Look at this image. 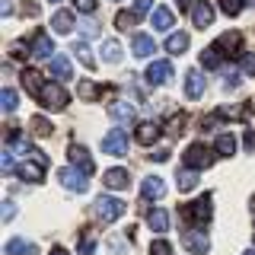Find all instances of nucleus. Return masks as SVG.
<instances>
[{
  "label": "nucleus",
  "instance_id": "obj_24",
  "mask_svg": "<svg viewBox=\"0 0 255 255\" xmlns=\"http://www.w3.org/2000/svg\"><path fill=\"white\" fill-rule=\"evenodd\" d=\"M51 29H54V32H61V35L74 32V16H70L67 10H58V13H54V19H51Z\"/></svg>",
  "mask_w": 255,
  "mask_h": 255
},
{
  "label": "nucleus",
  "instance_id": "obj_16",
  "mask_svg": "<svg viewBox=\"0 0 255 255\" xmlns=\"http://www.w3.org/2000/svg\"><path fill=\"white\" fill-rule=\"evenodd\" d=\"M153 51H156V42L150 35H143V32H137L134 35V54L137 58H153Z\"/></svg>",
  "mask_w": 255,
  "mask_h": 255
},
{
  "label": "nucleus",
  "instance_id": "obj_13",
  "mask_svg": "<svg viewBox=\"0 0 255 255\" xmlns=\"http://www.w3.org/2000/svg\"><path fill=\"white\" fill-rule=\"evenodd\" d=\"M140 195L147 198V201H159V198L166 195L163 179H156V175H147V179H143V185H140Z\"/></svg>",
  "mask_w": 255,
  "mask_h": 255
},
{
  "label": "nucleus",
  "instance_id": "obj_18",
  "mask_svg": "<svg viewBox=\"0 0 255 255\" xmlns=\"http://www.w3.org/2000/svg\"><path fill=\"white\" fill-rule=\"evenodd\" d=\"M109 118H112V122H118V125L134 122V106H128V102H115V106L109 109Z\"/></svg>",
  "mask_w": 255,
  "mask_h": 255
},
{
  "label": "nucleus",
  "instance_id": "obj_29",
  "mask_svg": "<svg viewBox=\"0 0 255 255\" xmlns=\"http://www.w3.org/2000/svg\"><path fill=\"white\" fill-rule=\"evenodd\" d=\"M77 93H80V99H99L102 86H96L93 80H77Z\"/></svg>",
  "mask_w": 255,
  "mask_h": 255
},
{
  "label": "nucleus",
  "instance_id": "obj_35",
  "mask_svg": "<svg viewBox=\"0 0 255 255\" xmlns=\"http://www.w3.org/2000/svg\"><path fill=\"white\" fill-rule=\"evenodd\" d=\"M220 115L223 118H249V106H227V109H220Z\"/></svg>",
  "mask_w": 255,
  "mask_h": 255
},
{
  "label": "nucleus",
  "instance_id": "obj_22",
  "mask_svg": "<svg viewBox=\"0 0 255 255\" xmlns=\"http://www.w3.org/2000/svg\"><path fill=\"white\" fill-rule=\"evenodd\" d=\"M188 42H191L188 32H172V35L166 38V51H169V54H182L188 48Z\"/></svg>",
  "mask_w": 255,
  "mask_h": 255
},
{
  "label": "nucleus",
  "instance_id": "obj_53",
  "mask_svg": "<svg viewBox=\"0 0 255 255\" xmlns=\"http://www.w3.org/2000/svg\"><path fill=\"white\" fill-rule=\"evenodd\" d=\"M243 255H255V249H249V252H243Z\"/></svg>",
  "mask_w": 255,
  "mask_h": 255
},
{
  "label": "nucleus",
  "instance_id": "obj_44",
  "mask_svg": "<svg viewBox=\"0 0 255 255\" xmlns=\"http://www.w3.org/2000/svg\"><path fill=\"white\" fill-rule=\"evenodd\" d=\"M243 74L255 77V54H243Z\"/></svg>",
  "mask_w": 255,
  "mask_h": 255
},
{
  "label": "nucleus",
  "instance_id": "obj_26",
  "mask_svg": "<svg viewBox=\"0 0 255 255\" xmlns=\"http://www.w3.org/2000/svg\"><path fill=\"white\" fill-rule=\"evenodd\" d=\"M214 45H217L220 51H230V54H233V51H239V45H243V35H239V32H227V35H220Z\"/></svg>",
  "mask_w": 255,
  "mask_h": 255
},
{
  "label": "nucleus",
  "instance_id": "obj_7",
  "mask_svg": "<svg viewBox=\"0 0 255 255\" xmlns=\"http://www.w3.org/2000/svg\"><path fill=\"white\" fill-rule=\"evenodd\" d=\"M102 153H112V156H125L128 153V134L122 128H115V131H109L106 137H102Z\"/></svg>",
  "mask_w": 255,
  "mask_h": 255
},
{
  "label": "nucleus",
  "instance_id": "obj_27",
  "mask_svg": "<svg viewBox=\"0 0 255 255\" xmlns=\"http://www.w3.org/2000/svg\"><path fill=\"white\" fill-rule=\"evenodd\" d=\"M22 86H26L32 96H38L45 90V86H42V74H38V70H22Z\"/></svg>",
  "mask_w": 255,
  "mask_h": 255
},
{
  "label": "nucleus",
  "instance_id": "obj_1",
  "mask_svg": "<svg viewBox=\"0 0 255 255\" xmlns=\"http://www.w3.org/2000/svg\"><path fill=\"white\" fill-rule=\"evenodd\" d=\"M45 169H48V156L42 150H29V159L26 163H19V179L22 182H42L45 179Z\"/></svg>",
  "mask_w": 255,
  "mask_h": 255
},
{
  "label": "nucleus",
  "instance_id": "obj_25",
  "mask_svg": "<svg viewBox=\"0 0 255 255\" xmlns=\"http://www.w3.org/2000/svg\"><path fill=\"white\" fill-rule=\"evenodd\" d=\"M147 223H150V230H156V233H166V230H169V214L156 207V211L147 214Z\"/></svg>",
  "mask_w": 255,
  "mask_h": 255
},
{
  "label": "nucleus",
  "instance_id": "obj_37",
  "mask_svg": "<svg viewBox=\"0 0 255 255\" xmlns=\"http://www.w3.org/2000/svg\"><path fill=\"white\" fill-rule=\"evenodd\" d=\"M217 3H220V10L227 13V16H239V10H243L239 0H217Z\"/></svg>",
  "mask_w": 255,
  "mask_h": 255
},
{
  "label": "nucleus",
  "instance_id": "obj_17",
  "mask_svg": "<svg viewBox=\"0 0 255 255\" xmlns=\"http://www.w3.org/2000/svg\"><path fill=\"white\" fill-rule=\"evenodd\" d=\"M172 22H175V13L169 10V6H156V10H153V29L156 32L172 29Z\"/></svg>",
  "mask_w": 255,
  "mask_h": 255
},
{
  "label": "nucleus",
  "instance_id": "obj_38",
  "mask_svg": "<svg viewBox=\"0 0 255 255\" xmlns=\"http://www.w3.org/2000/svg\"><path fill=\"white\" fill-rule=\"evenodd\" d=\"M93 249H96V236L90 233V230H86L83 239H80V252H83V255H93Z\"/></svg>",
  "mask_w": 255,
  "mask_h": 255
},
{
  "label": "nucleus",
  "instance_id": "obj_21",
  "mask_svg": "<svg viewBox=\"0 0 255 255\" xmlns=\"http://www.w3.org/2000/svg\"><path fill=\"white\" fill-rule=\"evenodd\" d=\"M175 185H179V191H191L198 185V172L188 169V166L185 169H175Z\"/></svg>",
  "mask_w": 255,
  "mask_h": 255
},
{
  "label": "nucleus",
  "instance_id": "obj_12",
  "mask_svg": "<svg viewBox=\"0 0 255 255\" xmlns=\"http://www.w3.org/2000/svg\"><path fill=\"white\" fill-rule=\"evenodd\" d=\"M185 96L188 99H201L204 96V74L201 70H188L185 74Z\"/></svg>",
  "mask_w": 255,
  "mask_h": 255
},
{
  "label": "nucleus",
  "instance_id": "obj_36",
  "mask_svg": "<svg viewBox=\"0 0 255 255\" xmlns=\"http://www.w3.org/2000/svg\"><path fill=\"white\" fill-rule=\"evenodd\" d=\"M0 169H3L6 175H10V172H16V169H19V166H16V159H13V150H6V153H3V156H0Z\"/></svg>",
  "mask_w": 255,
  "mask_h": 255
},
{
  "label": "nucleus",
  "instance_id": "obj_28",
  "mask_svg": "<svg viewBox=\"0 0 255 255\" xmlns=\"http://www.w3.org/2000/svg\"><path fill=\"white\" fill-rule=\"evenodd\" d=\"M102 58H106L109 64H118V61H122V42L106 38V42H102Z\"/></svg>",
  "mask_w": 255,
  "mask_h": 255
},
{
  "label": "nucleus",
  "instance_id": "obj_2",
  "mask_svg": "<svg viewBox=\"0 0 255 255\" xmlns=\"http://www.w3.org/2000/svg\"><path fill=\"white\" fill-rule=\"evenodd\" d=\"M125 211H128V204L118 201V198H106V195H102L99 201H96V214H99L102 223H115L118 217H125Z\"/></svg>",
  "mask_w": 255,
  "mask_h": 255
},
{
  "label": "nucleus",
  "instance_id": "obj_32",
  "mask_svg": "<svg viewBox=\"0 0 255 255\" xmlns=\"http://www.w3.org/2000/svg\"><path fill=\"white\" fill-rule=\"evenodd\" d=\"M217 153L220 156H233L236 153V137L233 134H220L217 137Z\"/></svg>",
  "mask_w": 255,
  "mask_h": 255
},
{
  "label": "nucleus",
  "instance_id": "obj_47",
  "mask_svg": "<svg viewBox=\"0 0 255 255\" xmlns=\"http://www.w3.org/2000/svg\"><path fill=\"white\" fill-rule=\"evenodd\" d=\"M182 128H185V118H182V115H179V118H172V122H169V131H172V134H179Z\"/></svg>",
  "mask_w": 255,
  "mask_h": 255
},
{
  "label": "nucleus",
  "instance_id": "obj_10",
  "mask_svg": "<svg viewBox=\"0 0 255 255\" xmlns=\"http://www.w3.org/2000/svg\"><path fill=\"white\" fill-rule=\"evenodd\" d=\"M102 185L112 188V191H125L128 185H131V172L128 169H109L106 175H102Z\"/></svg>",
  "mask_w": 255,
  "mask_h": 255
},
{
  "label": "nucleus",
  "instance_id": "obj_31",
  "mask_svg": "<svg viewBox=\"0 0 255 255\" xmlns=\"http://www.w3.org/2000/svg\"><path fill=\"white\" fill-rule=\"evenodd\" d=\"M29 131L35 134V137H51V122L48 118H42V115H35L29 122Z\"/></svg>",
  "mask_w": 255,
  "mask_h": 255
},
{
  "label": "nucleus",
  "instance_id": "obj_45",
  "mask_svg": "<svg viewBox=\"0 0 255 255\" xmlns=\"http://www.w3.org/2000/svg\"><path fill=\"white\" fill-rule=\"evenodd\" d=\"M74 6L80 13H96V0H74Z\"/></svg>",
  "mask_w": 255,
  "mask_h": 255
},
{
  "label": "nucleus",
  "instance_id": "obj_8",
  "mask_svg": "<svg viewBox=\"0 0 255 255\" xmlns=\"http://www.w3.org/2000/svg\"><path fill=\"white\" fill-rule=\"evenodd\" d=\"M147 83H153V86H159V83H169V77H172V64L169 61H153L147 67Z\"/></svg>",
  "mask_w": 255,
  "mask_h": 255
},
{
  "label": "nucleus",
  "instance_id": "obj_43",
  "mask_svg": "<svg viewBox=\"0 0 255 255\" xmlns=\"http://www.w3.org/2000/svg\"><path fill=\"white\" fill-rule=\"evenodd\" d=\"M0 217H3V223H10V220L16 217V204L10 201V198H6V201H3V207H0Z\"/></svg>",
  "mask_w": 255,
  "mask_h": 255
},
{
  "label": "nucleus",
  "instance_id": "obj_20",
  "mask_svg": "<svg viewBox=\"0 0 255 255\" xmlns=\"http://www.w3.org/2000/svg\"><path fill=\"white\" fill-rule=\"evenodd\" d=\"M51 77H58V80H70V77H74V67H70V61L64 58V54H54V58H51Z\"/></svg>",
  "mask_w": 255,
  "mask_h": 255
},
{
  "label": "nucleus",
  "instance_id": "obj_9",
  "mask_svg": "<svg viewBox=\"0 0 255 255\" xmlns=\"http://www.w3.org/2000/svg\"><path fill=\"white\" fill-rule=\"evenodd\" d=\"M182 246H185L188 252H195V255H204L207 249H211V239H207L204 233H198V230H188V233L182 236Z\"/></svg>",
  "mask_w": 255,
  "mask_h": 255
},
{
  "label": "nucleus",
  "instance_id": "obj_4",
  "mask_svg": "<svg viewBox=\"0 0 255 255\" xmlns=\"http://www.w3.org/2000/svg\"><path fill=\"white\" fill-rule=\"evenodd\" d=\"M182 159H185V166H188V169H195V172L198 169H207V166L214 163V159H211V150H207L204 143H191L185 153H182Z\"/></svg>",
  "mask_w": 255,
  "mask_h": 255
},
{
  "label": "nucleus",
  "instance_id": "obj_42",
  "mask_svg": "<svg viewBox=\"0 0 255 255\" xmlns=\"http://www.w3.org/2000/svg\"><path fill=\"white\" fill-rule=\"evenodd\" d=\"M150 6H153V0H134V16H137V19H140V16H147L150 13Z\"/></svg>",
  "mask_w": 255,
  "mask_h": 255
},
{
  "label": "nucleus",
  "instance_id": "obj_34",
  "mask_svg": "<svg viewBox=\"0 0 255 255\" xmlns=\"http://www.w3.org/2000/svg\"><path fill=\"white\" fill-rule=\"evenodd\" d=\"M16 102H19V96H16L10 86H6V90L0 93V106H3V112H13V109H16Z\"/></svg>",
  "mask_w": 255,
  "mask_h": 255
},
{
  "label": "nucleus",
  "instance_id": "obj_41",
  "mask_svg": "<svg viewBox=\"0 0 255 255\" xmlns=\"http://www.w3.org/2000/svg\"><path fill=\"white\" fill-rule=\"evenodd\" d=\"M239 86V74L236 70H223V90H236Z\"/></svg>",
  "mask_w": 255,
  "mask_h": 255
},
{
  "label": "nucleus",
  "instance_id": "obj_33",
  "mask_svg": "<svg viewBox=\"0 0 255 255\" xmlns=\"http://www.w3.org/2000/svg\"><path fill=\"white\" fill-rule=\"evenodd\" d=\"M74 54H77V58H80V64H83V67H96V58H93V51H90V48H86L83 42H77L74 45Z\"/></svg>",
  "mask_w": 255,
  "mask_h": 255
},
{
  "label": "nucleus",
  "instance_id": "obj_11",
  "mask_svg": "<svg viewBox=\"0 0 255 255\" xmlns=\"http://www.w3.org/2000/svg\"><path fill=\"white\" fill-rule=\"evenodd\" d=\"M191 22H195L198 29L211 26V22H214V3H207V0L195 3V6H191Z\"/></svg>",
  "mask_w": 255,
  "mask_h": 255
},
{
  "label": "nucleus",
  "instance_id": "obj_48",
  "mask_svg": "<svg viewBox=\"0 0 255 255\" xmlns=\"http://www.w3.org/2000/svg\"><path fill=\"white\" fill-rule=\"evenodd\" d=\"M246 150L255 153V134H246Z\"/></svg>",
  "mask_w": 255,
  "mask_h": 255
},
{
  "label": "nucleus",
  "instance_id": "obj_39",
  "mask_svg": "<svg viewBox=\"0 0 255 255\" xmlns=\"http://www.w3.org/2000/svg\"><path fill=\"white\" fill-rule=\"evenodd\" d=\"M150 255H172V246L166 243V239H153V246H150Z\"/></svg>",
  "mask_w": 255,
  "mask_h": 255
},
{
  "label": "nucleus",
  "instance_id": "obj_30",
  "mask_svg": "<svg viewBox=\"0 0 255 255\" xmlns=\"http://www.w3.org/2000/svg\"><path fill=\"white\" fill-rule=\"evenodd\" d=\"M201 67H207V70H217L220 67V48L217 45H211V48H204V51H201Z\"/></svg>",
  "mask_w": 255,
  "mask_h": 255
},
{
  "label": "nucleus",
  "instance_id": "obj_46",
  "mask_svg": "<svg viewBox=\"0 0 255 255\" xmlns=\"http://www.w3.org/2000/svg\"><path fill=\"white\" fill-rule=\"evenodd\" d=\"M38 13H42V10H38V3H32V0H26V3H22V16H29V19H35Z\"/></svg>",
  "mask_w": 255,
  "mask_h": 255
},
{
  "label": "nucleus",
  "instance_id": "obj_40",
  "mask_svg": "<svg viewBox=\"0 0 255 255\" xmlns=\"http://www.w3.org/2000/svg\"><path fill=\"white\" fill-rule=\"evenodd\" d=\"M134 22H137V16H134V13H118V16H115V26H118V29H131Z\"/></svg>",
  "mask_w": 255,
  "mask_h": 255
},
{
  "label": "nucleus",
  "instance_id": "obj_3",
  "mask_svg": "<svg viewBox=\"0 0 255 255\" xmlns=\"http://www.w3.org/2000/svg\"><path fill=\"white\" fill-rule=\"evenodd\" d=\"M38 102H42L45 109H64L70 102V96H67V90H64V86H58V83H48L42 93H38Z\"/></svg>",
  "mask_w": 255,
  "mask_h": 255
},
{
  "label": "nucleus",
  "instance_id": "obj_19",
  "mask_svg": "<svg viewBox=\"0 0 255 255\" xmlns=\"http://www.w3.org/2000/svg\"><path fill=\"white\" fill-rule=\"evenodd\" d=\"M6 255H38V246L29 239H10L6 243Z\"/></svg>",
  "mask_w": 255,
  "mask_h": 255
},
{
  "label": "nucleus",
  "instance_id": "obj_54",
  "mask_svg": "<svg viewBox=\"0 0 255 255\" xmlns=\"http://www.w3.org/2000/svg\"><path fill=\"white\" fill-rule=\"evenodd\" d=\"M51 3H61V0H51Z\"/></svg>",
  "mask_w": 255,
  "mask_h": 255
},
{
  "label": "nucleus",
  "instance_id": "obj_50",
  "mask_svg": "<svg viewBox=\"0 0 255 255\" xmlns=\"http://www.w3.org/2000/svg\"><path fill=\"white\" fill-rule=\"evenodd\" d=\"M166 156H169V150H156V153H153V156H150V159H156V163H163V159H166Z\"/></svg>",
  "mask_w": 255,
  "mask_h": 255
},
{
  "label": "nucleus",
  "instance_id": "obj_51",
  "mask_svg": "<svg viewBox=\"0 0 255 255\" xmlns=\"http://www.w3.org/2000/svg\"><path fill=\"white\" fill-rule=\"evenodd\" d=\"M175 3H179V10H191V6H195L191 0H175Z\"/></svg>",
  "mask_w": 255,
  "mask_h": 255
},
{
  "label": "nucleus",
  "instance_id": "obj_5",
  "mask_svg": "<svg viewBox=\"0 0 255 255\" xmlns=\"http://www.w3.org/2000/svg\"><path fill=\"white\" fill-rule=\"evenodd\" d=\"M182 220H191V223H207L211 220V198H198V201H191L182 207Z\"/></svg>",
  "mask_w": 255,
  "mask_h": 255
},
{
  "label": "nucleus",
  "instance_id": "obj_23",
  "mask_svg": "<svg viewBox=\"0 0 255 255\" xmlns=\"http://www.w3.org/2000/svg\"><path fill=\"white\" fill-rule=\"evenodd\" d=\"M156 137H159V125H153V122H140L137 125V143H147L150 147Z\"/></svg>",
  "mask_w": 255,
  "mask_h": 255
},
{
  "label": "nucleus",
  "instance_id": "obj_49",
  "mask_svg": "<svg viewBox=\"0 0 255 255\" xmlns=\"http://www.w3.org/2000/svg\"><path fill=\"white\" fill-rule=\"evenodd\" d=\"M10 10H13V3H10V0H0V13H3V16H10Z\"/></svg>",
  "mask_w": 255,
  "mask_h": 255
},
{
  "label": "nucleus",
  "instance_id": "obj_15",
  "mask_svg": "<svg viewBox=\"0 0 255 255\" xmlns=\"http://www.w3.org/2000/svg\"><path fill=\"white\" fill-rule=\"evenodd\" d=\"M70 159H74V166H80V172H86L90 175L96 166H93V159H90V153H86V147H80V143H70Z\"/></svg>",
  "mask_w": 255,
  "mask_h": 255
},
{
  "label": "nucleus",
  "instance_id": "obj_14",
  "mask_svg": "<svg viewBox=\"0 0 255 255\" xmlns=\"http://www.w3.org/2000/svg\"><path fill=\"white\" fill-rule=\"evenodd\" d=\"M32 54H35L38 61H51V58H54V48H51V38H48L45 32H38V35L32 38Z\"/></svg>",
  "mask_w": 255,
  "mask_h": 255
},
{
  "label": "nucleus",
  "instance_id": "obj_52",
  "mask_svg": "<svg viewBox=\"0 0 255 255\" xmlns=\"http://www.w3.org/2000/svg\"><path fill=\"white\" fill-rule=\"evenodd\" d=\"M48 255H70V252H67V249H51Z\"/></svg>",
  "mask_w": 255,
  "mask_h": 255
},
{
  "label": "nucleus",
  "instance_id": "obj_6",
  "mask_svg": "<svg viewBox=\"0 0 255 255\" xmlns=\"http://www.w3.org/2000/svg\"><path fill=\"white\" fill-rule=\"evenodd\" d=\"M58 179H61V185L67 188V191H77V195H83L86 188V172H77V166H64V169L58 172Z\"/></svg>",
  "mask_w": 255,
  "mask_h": 255
}]
</instances>
